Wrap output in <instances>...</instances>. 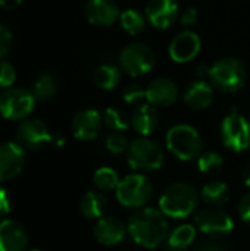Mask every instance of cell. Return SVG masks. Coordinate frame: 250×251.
<instances>
[{"label":"cell","mask_w":250,"mask_h":251,"mask_svg":"<svg viewBox=\"0 0 250 251\" xmlns=\"http://www.w3.org/2000/svg\"><path fill=\"white\" fill-rule=\"evenodd\" d=\"M128 234L144 249L159 247L168 237V222L165 215L153 207L139 209L128 221Z\"/></svg>","instance_id":"cell-1"},{"label":"cell","mask_w":250,"mask_h":251,"mask_svg":"<svg viewBox=\"0 0 250 251\" xmlns=\"http://www.w3.org/2000/svg\"><path fill=\"white\" fill-rule=\"evenodd\" d=\"M199 204V193L189 182L169 184L159 197V210L172 219L190 216Z\"/></svg>","instance_id":"cell-2"},{"label":"cell","mask_w":250,"mask_h":251,"mask_svg":"<svg viewBox=\"0 0 250 251\" xmlns=\"http://www.w3.org/2000/svg\"><path fill=\"white\" fill-rule=\"evenodd\" d=\"M167 147L177 159L189 162L199 159L203 143L199 132L193 126L178 124L171 126L167 132Z\"/></svg>","instance_id":"cell-3"},{"label":"cell","mask_w":250,"mask_h":251,"mask_svg":"<svg viewBox=\"0 0 250 251\" xmlns=\"http://www.w3.org/2000/svg\"><path fill=\"white\" fill-rule=\"evenodd\" d=\"M128 165L136 171H156L164 165V149L149 137H140L130 143L125 153Z\"/></svg>","instance_id":"cell-4"},{"label":"cell","mask_w":250,"mask_h":251,"mask_svg":"<svg viewBox=\"0 0 250 251\" xmlns=\"http://www.w3.org/2000/svg\"><path fill=\"white\" fill-rule=\"evenodd\" d=\"M208 78L220 91L236 93L245 87L248 79V71L240 60L228 57L214 63L209 68Z\"/></svg>","instance_id":"cell-5"},{"label":"cell","mask_w":250,"mask_h":251,"mask_svg":"<svg viewBox=\"0 0 250 251\" xmlns=\"http://www.w3.org/2000/svg\"><path fill=\"white\" fill-rule=\"evenodd\" d=\"M115 193L118 201L122 206L131 209H141L152 199L153 185L147 176L141 174H133L121 179Z\"/></svg>","instance_id":"cell-6"},{"label":"cell","mask_w":250,"mask_h":251,"mask_svg":"<svg viewBox=\"0 0 250 251\" xmlns=\"http://www.w3.org/2000/svg\"><path fill=\"white\" fill-rule=\"evenodd\" d=\"M222 144L236 153L245 151L250 146V124L248 119L233 109L222 121L220 128Z\"/></svg>","instance_id":"cell-7"},{"label":"cell","mask_w":250,"mask_h":251,"mask_svg":"<svg viewBox=\"0 0 250 251\" xmlns=\"http://www.w3.org/2000/svg\"><path fill=\"white\" fill-rule=\"evenodd\" d=\"M155 62L156 57L153 50L143 43H134L127 46L119 56L121 69L131 76H141L150 72L155 66Z\"/></svg>","instance_id":"cell-8"},{"label":"cell","mask_w":250,"mask_h":251,"mask_svg":"<svg viewBox=\"0 0 250 251\" xmlns=\"http://www.w3.org/2000/svg\"><path fill=\"white\" fill-rule=\"evenodd\" d=\"M34 104V94L24 88H7L0 94V115L4 119H24L32 112Z\"/></svg>","instance_id":"cell-9"},{"label":"cell","mask_w":250,"mask_h":251,"mask_svg":"<svg viewBox=\"0 0 250 251\" xmlns=\"http://www.w3.org/2000/svg\"><path fill=\"white\" fill-rule=\"evenodd\" d=\"M194 224L200 232H203L205 235H209L212 238L227 235L234 228L233 218L225 210H222L220 207H212V206L202 209L196 215Z\"/></svg>","instance_id":"cell-10"},{"label":"cell","mask_w":250,"mask_h":251,"mask_svg":"<svg viewBox=\"0 0 250 251\" xmlns=\"http://www.w3.org/2000/svg\"><path fill=\"white\" fill-rule=\"evenodd\" d=\"M16 138L21 147L38 150L53 141L47 126L40 119H25L16 129Z\"/></svg>","instance_id":"cell-11"},{"label":"cell","mask_w":250,"mask_h":251,"mask_svg":"<svg viewBox=\"0 0 250 251\" xmlns=\"http://www.w3.org/2000/svg\"><path fill=\"white\" fill-rule=\"evenodd\" d=\"M103 119L99 112L93 109H84L75 113L71 122V129L75 138L81 141L94 140L102 129Z\"/></svg>","instance_id":"cell-12"},{"label":"cell","mask_w":250,"mask_h":251,"mask_svg":"<svg viewBox=\"0 0 250 251\" xmlns=\"http://www.w3.org/2000/svg\"><path fill=\"white\" fill-rule=\"evenodd\" d=\"M178 18L177 0H150L146 6V19L159 29L169 28Z\"/></svg>","instance_id":"cell-13"},{"label":"cell","mask_w":250,"mask_h":251,"mask_svg":"<svg viewBox=\"0 0 250 251\" xmlns=\"http://www.w3.org/2000/svg\"><path fill=\"white\" fill-rule=\"evenodd\" d=\"M24 149L16 143L0 144V181L15 178L24 168Z\"/></svg>","instance_id":"cell-14"},{"label":"cell","mask_w":250,"mask_h":251,"mask_svg":"<svg viewBox=\"0 0 250 251\" xmlns=\"http://www.w3.org/2000/svg\"><path fill=\"white\" fill-rule=\"evenodd\" d=\"M178 99V87L169 78H156L146 88V100L155 107L172 106Z\"/></svg>","instance_id":"cell-15"},{"label":"cell","mask_w":250,"mask_h":251,"mask_svg":"<svg viewBox=\"0 0 250 251\" xmlns=\"http://www.w3.org/2000/svg\"><path fill=\"white\" fill-rule=\"evenodd\" d=\"M200 38L193 31H184L174 37L169 44V56L177 63H186L197 56L200 51Z\"/></svg>","instance_id":"cell-16"},{"label":"cell","mask_w":250,"mask_h":251,"mask_svg":"<svg viewBox=\"0 0 250 251\" xmlns=\"http://www.w3.org/2000/svg\"><path fill=\"white\" fill-rule=\"evenodd\" d=\"M85 16L93 25L111 26L121 15L115 0H88L85 4Z\"/></svg>","instance_id":"cell-17"},{"label":"cell","mask_w":250,"mask_h":251,"mask_svg":"<svg viewBox=\"0 0 250 251\" xmlns=\"http://www.w3.org/2000/svg\"><path fill=\"white\" fill-rule=\"evenodd\" d=\"M128 228L122 221L113 216H103L94 225V237L103 246H116L124 241Z\"/></svg>","instance_id":"cell-18"},{"label":"cell","mask_w":250,"mask_h":251,"mask_svg":"<svg viewBox=\"0 0 250 251\" xmlns=\"http://www.w3.org/2000/svg\"><path fill=\"white\" fill-rule=\"evenodd\" d=\"M28 244L27 232L15 221L0 224V251H24Z\"/></svg>","instance_id":"cell-19"},{"label":"cell","mask_w":250,"mask_h":251,"mask_svg":"<svg viewBox=\"0 0 250 251\" xmlns=\"http://www.w3.org/2000/svg\"><path fill=\"white\" fill-rule=\"evenodd\" d=\"M158 124H159V116L152 104L141 103L134 109L131 115V125L141 137L150 135L158 128Z\"/></svg>","instance_id":"cell-20"},{"label":"cell","mask_w":250,"mask_h":251,"mask_svg":"<svg viewBox=\"0 0 250 251\" xmlns=\"http://www.w3.org/2000/svg\"><path fill=\"white\" fill-rule=\"evenodd\" d=\"M212 99H214V90L203 79L192 82L184 93V103L194 110L206 109L212 103Z\"/></svg>","instance_id":"cell-21"},{"label":"cell","mask_w":250,"mask_h":251,"mask_svg":"<svg viewBox=\"0 0 250 251\" xmlns=\"http://www.w3.org/2000/svg\"><path fill=\"white\" fill-rule=\"evenodd\" d=\"M108 210V200L102 193L88 191L80 201V212L87 219H100Z\"/></svg>","instance_id":"cell-22"},{"label":"cell","mask_w":250,"mask_h":251,"mask_svg":"<svg viewBox=\"0 0 250 251\" xmlns=\"http://www.w3.org/2000/svg\"><path fill=\"white\" fill-rule=\"evenodd\" d=\"M202 199L212 207H220L230 200V188L222 181H209L202 188Z\"/></svg>","instance_id":"cell-23"},{"label":"cell","mask_w":250,"mask_h":251,"mask_svg":"<svg viewBox=\"0 0 250 251\" xmlns=\"http://www.w3.org/2000/svg\"><path fill=\"white\" fill-rule=\"evenodd\" d=\"M93 81L102 90H113L121 81V71L115 65H100L93 74Z\"/></svg>","instance_id":"cell-24"},{"label":"cell","mask_w":250,"mask_h":251,"mask_svg":"<svg viewBox=\"0 0 250 251\" xmlns=\"http://www.w3.org/2000/svg\"><path fill=\"white\" fill-rule=\"evenodd\" d=\"M57 93V81L50 72H43L37 76L32 85V94L38 100H50Z\"/></svg>","instance_id":"cell-25"},{"label":"cell","mask_w":250,"mask_h":251,"mask_svg":"<svg viewBox=\"0 0 250 251\" xmlns=\"http://www.w3.org/2000/svg\"><path fill=\"white\" fill-rule=\"evenodd\" d=\"M196 238V229L194 226L184 224L175 228L169 237H168V246L174 250H184L187 249Z\"/></svg>","instance_id":"cell-26"},{"label":"cell","mask_w":250,"mask_h":251,"mask_svg":"<svg viewBox=\"0 0 250 251\" xmlns=\"http://www.w3.org/2000/svg\"><path fill=\"white\" fill-rule=\"evenodd\" d=\"M103 124L113 132H122L130 128L131 119L128 115L118 107H108L102 115Z\"/></svg>","instance_id":"cell-27"},{"label":"cell","mask_w":250,"mask_h":251,"mask_svg":"<svg viewBox=\"0 0 250 251\" xmlns=\"http://www.w3.org/2000/svg\"><path fill=\"white\" fill-rule=\"evenodd\" d=\"M93 182L99 191L111 193V191H116L121 181H119L118 174L112 168H100L96 171L93 176Z\"/></svg>","instance_id":"cell-28"},{"label":"cell","mask_w":250,"mask_h":251,"mask_svg":"<svg viewBox=\"0 0 250 251\" xmlns=\"http://www.w3.org/2000/svg\"><path fill=\"white\" fill-rule=\"evenodd\" d=\"M119 21H121L122 28L128 34H131V35H136V34L141 32L144 29V26H146L144 16L139 10H136V9H127V10H124L121 13V16H119Z\"/></svg>","instance_id":"cell-29"},{"label":"cell","mask_w":250,"mask_h":251,"mask_svg":"<svg viewBox=\"0 0 250 251\" xmlns=\"http://www.w3.org/2000/svg\"><path fill=\"white\" fill-rule=\"evenodd\" d=\"M197 166L202 174L215 175V174L221 172V169L224 166V159L221 154H218L215 151H208V153H203L199 156Z\"/></svg>","instance_id":"cell-30"},{"label":"cell","mask_w":250,"mask_h":251,"mask_svg":"<svg viewBox=\"0 0 250 251\" xmlns=\"http://www.w3.org/2000/svg\"><path fill=\"white\" fill-rule=\"evenodd\" d=\"M105 146H106V149H108L111 153L119 154V153H127L130 143H128L127 137H125L124 134H121V132H112L111 135L106 137Z\"/></svg>","instance_id":"cell-31"},{"label":"cell","mask_w":250,"mask_h":251,"mask_svg":"<svg viewBox=\"0 0 250 251\" xmlns=\"http://www.w3.org/2000/svg\"><path fill=\"white\" fill-rule=\"evenodd\" d=\"M122 97L130 104H141V101L146 99V88L139 84H131L124 90Z\"/></svg>","instance_id":"cell-32"},{"label":"cell","mask_w":250,"mask_h":251,"mask_svg":"<svg viewBox=\"0 0 250 251\" xmlns=\"http://www.w3.org/2000/svg\"><path fill=\"white\" fill-rule=\"evenodd\" d=\"M16 79V71L15 68L6 62L0 59V88H9L13 85Z\"/></svg>","instance_id":"cell-33"},{"label":"cell","mask_w":250,"mask_h":251,"mask_svg":"<svg viewBox=\"0 0 250 251\" xmlns=\"http://www.w3.org/2000/svg\"><path fill=\"white\" fill-rule=\"evenodd\" d=\"M12 43H13L12 32L3 25H0V59L9 53V50L12 49Z\"/></svg>","instance_id":"cell-34"},{"label":"cell","mask_w":250,"mask_h":251,"mask_svg":"<svg viewBox=\"0 0 250 251\" xmlns=\"http://www.w3.org/2000/svg\"><path fill=\"white\" fill-rule=\"evenodd\" d=\"M194 251H230V249L227 244L218 241L217 238H211V240H206L202 244H199Z\"/></svg>","instance_id":"cell-35"},{"label":"cell","mask_w":250,"mask_h":251,"mask_svg":"<svg viewBox=\"0 0 250 251\" xmlns=\"http://www.w3.org/2000/svg\"><path fill=\"white\" fill-rule=\"evenodd\" d=\"M239 215L243 222L250 225V191L246 193L239 203Z\"/></svg>","instance_id":"cell-36"},{"label":"cell","mask_w":250,"mask_h":251,"mask_svg":"<svg viewBox=\"0 0 250 251\" xmlns=\"http://www.w3.org/2000/svg\"><path fill=\"white\" fill-rule=\"evenodd\" d=\"M180 19H181V25H184V26L194 25L196 21H197V10H196L194 7H187V9L181 13Z\"/></svg>","instance_id":"cell-37"},{"label":"cell","mask_w":250,"mask_h":251,"mask_svg":"<svg viewBox=\"0 0 250 251\" xmlns=\"http://www.w3.org/2000/svg\"><path fill=\"white\" fill-rule=\"evenodd\" d=\"M9 210H10V201H9L7 193L3 188H0V216L4 213H9Z\"/></svg>","instance_id":"cell-38"},{"label":"cell","mask_w":250,"mask_h":251,"mask_svg":"<svg viewBox=\"0 0 250 251\" xmlns=\"http://www.w3.org/2000/svg\"><path fill=\"white\" fill-rule=\"evenodd\" d=\"M22 4V0H0V7L6 10H13Z\"/></svg>","instance_id":"cell-39"},{"label":"cell","mask_w":250,"mask_h":251,"mask_svg":"<svg viewBox=\"0 0 250 251\" xmlns=\"http://www.w3.org/2000/svg\"><path fill=\"white\" fill-rule=\"evenodd\" d=\"M243 182H245L246 187H250V163L243 171Z\"/></svg>","instance_id":"cell-40"},{"label":"cell","mask_w":250,"mask_h":251,"mask_svg":"<svg viewBox=\"0 0 250 251\" xmlns=\"http://www.w3.org/2000/svg\"><path fill=\"white\" fill-rule=\"evenodd\" d=\"M31 251H41V250H31Z\"/></svg>","instance_id":"cell-41"}]
</instances>
